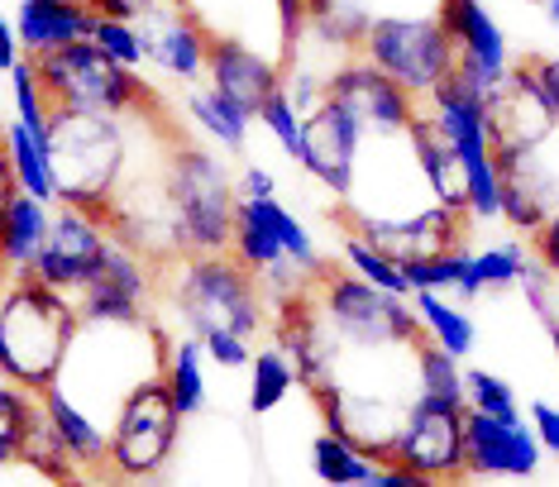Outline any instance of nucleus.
I'll use <instances>...</instances> for the list:
<instances>
[{
  "label": "nucleus",
  "instance_id": "72a5a7b5",
  "mask_svg": "<svg viewBox=\"0 0 559 487\" xmlns=\"http://www.w3.org/2000/svg\"><path fill=\"white\" fill-rule=\"evenodd\" d=\"M416 354V392H430V396H444V402H464V358H454L450 349H440L436 340H416L412 344Z\"/></svg>",
  "mask_w": 559,
  "mask_h": 487
},
{
  "label": "nucleus",
  "instance_id": "c756f323",
  "mask_svg": "<svg viewBox=\"0 0 559 487\" xmlns=\"http://www.w3.org/2000/svg\"><path fill=\"white\" fill-rule=\"evenodd\" d=\"M163 382L173 392V406L182 412V420H192L206 412V349L197 335H182L168 344V364H163Z\"/></svg>",
  "mask_w": 559,
  "mask_h": 487
},
{
  "label": "nucleus",
  "instance_id": "4468645a",
  "mask_svg": "<svg viewBox=\"0 0 559 487\" xmlns=\"http://www.w3.org/2000/svg\"><path fill=\"white\" fill-rule=\"evenodd\" d=\"M110 249V229L96 211L82 206H53V221H48V239L34 259V277H44L48 287L78 297L86 282L96 277L100 259Z\"/></svg>",
  "mask_w": 559,
  "mask_h": 487
},
{
  "label": "nucleus",
  "instance_id": "f8f14e48",
  "mask_svg": "<svg viewBox=\"0 0 559 487\" xmlns=\"http://www.w3.org/2000/svg\"><path fill=\"white\" fill-rule=\"evenodd\" d=\"M436 20L444 24V34L454 44V72L468 86H478L483 96L498 92L507 82V72L516 68L498 15L483 0H436Z\"/></svg>",
  "mask_w": 559,
  "mask_h": 487
},
{
  "label": "nucleus",
  "instance_id": "a878e982",
  "mask_svg": "<svg viewBox=\"0 0 559 487\" xmlns=\"http://www.w3.org/2000/svg\"><path fill=\"white\" fill-rule=\"evenodd\" d=\"M182 110L192 115V124L206 139H215V149H225V153H245L249 144V124H253V115L245 106H235L225 92H215V86H197L192 82V92L182 96Z\"/></svg>",
  "mask_w": 559,
  "mask_h": 487
},
{
  "label": "nucleus",
  "instance_id": "39448f33",
  "mask_svg": "<svg viewBox=\"0 0 559 487\" xmlns=\"http://www.w3.org/2000/svg\"><path fill=\"white\" fill-rule=\"evenodd\" d=\"M168 201L182 253H230L239 191L211 149L173 139L168 149Z\"/></svg>",
  "mask_w": 559,
  "mask_h": 487
},
{
  "label": "nucleus",
  "instance_id": "6ab92c4d",
  "mask_svg": "<svg viewBox=\"0 0 559 487\" xmlns=\"http://www.w3.org/2000/svg\"><path fill=\"white\" fill-rule=\"evenodd\" d=\"M139 38H144V58L154 62L173 82H201L211 58V29L192 10H148L139 20Z\"/></svg>",
  "mask_w": 559,
  "mask_h": 487
},
{
  "label": "nucleus",
  "instance_id": "e433bc0d",
  "mask_svg": "<svg viewBox=\"0 0 559 487\" xmlns=\"http://www.w3.org/2000/svg\"><path fill=\"white\" fill-rule=\"evenodd\" d=\"M10 106H15V120H20V124H29L34 134H48V120H53V100H48V92H44L34 58H20L15 68H10Z\"/></svg>",
  "mask_w": 559,
  "mask_h": 487
},
{
  "label": "nucleus",
  "instance_id": "864d4df0",
  "mask_svg": "<svg viewBox=\"0 0 559 487\" xmlns=\"http://www.w3.org/2000/svg\"><path fill=\"white\" fill-rule=\"evenodd\" d=\"M15 168H10V153H5V139H0V215H5L10 197H15Z\"/></svg>",
  "mask_w": 559,
  "mask_h": 487
},
{
  "label": "nucleus",
  "instance_id": "ea45409f",
  "mask_svg": "<svg viewBox=\"0 0 559 487\" xmlns=\"http://www.w3.org/2000/svg\"><path fill=\"white\" fill-rule=\"evenodd\" d=\"M301 120H307V115L292 106V96L283 92V86H277V92L263 100V110H259V124L273 134V144L283 149L292 163H297V153H301Z\"/></svg>",
  "mask_w": 559,
  "mask_h": 487
},
{
  "label": "nucleus",
  "instance_id": "f704fd0d",
  "mask_svg": "<svg viewBox=\"0 0 559 487\" xmlns=\"http://www.w3.org/2000/svg\"><path fill=\"white\" fill-rule=\"evenodd\" d=\"M340 263H345L349 273H359L364 282H373V287L392 292V297H412V292H406V277H402V263L388 259L378 243H368L359 229H349V225H345V239H340Z\"/></svg>",
  "mask_w": 559,
  "mask_h": 487
},
{
  "label": "nucleus",
  "instance_id": "2f4dec72",
  "mask_svg": "<svg viewBox=\"0 0 559 487\" xmlns=\"http://www.w3.org/2000/svg\"><path fill=\"white\" fill-rule=\"evenodd\" d=\"M297 388V368L283 354V344H269L249 358V416H273Z\"/></svg>",
  "mask_w": 559,
  "mask_h": 487
},
{
  "label": "nucleus",
  "instance_id": "5701e85b",
  "mask_svg": "<svg viewBox=\"0 0 559 487\" xmlns=\"http://www.w3.org/2000/svg\"><path fill=\"white\" fill-rule=\"evenodd\" d=\"M48 221H53L48 201L29 197V191L10 197L5 215H0V277L34 273V259H39V249L48 239Z\"/></svg>",
  "mask_w": 559,
  "mask_h": 487
},
{
  "label": "nucleus",
  "instance_id": "c85d7f7f",
  "mask_svg": "<svg viewBox=\"0 0 559 487\" xmlns=\"http://www.w3.org/2000/svg\"><path fill=\"white\" fill-rule=\"evenodd\" d=\"M416 320H421V335L436 340L440 349H450L454 358H468L478 344V325L460 301H450V292H412Z\"/></svg>",
  "mask_w": 559,
  "mask_h": 487
},
{
  "label": "nucleus",
  "instance_id": "de8ad7c7",
  "mask_svg": "<svg viewBox=\"0 0 559 487\" xmlns=\"http://www.w3.org/2000/svg\"><path fill=\"white\" fill-rule=\"evenodd\" d=\"M531 253H536V263H545L559 277V206L545 215V225L531 235Z\"/></svg>",
  "mask_w": 559,
  "mask_h": 487
},
{
  "label": "nucleus",
  "instance_id": "ddd939ff",
  "mask_svg": "<svg viewBox=\"0 0 559 487\" xmlns=\"http://www.w3.org/2000/svg\"><path fill=\"white\" fill-rule=\"evenodd\" d=\"M364 124L340 106V100H321L316 110H307L301 120V153L297 163L321 182L330 197L349 201V191L359 187V158H364Z\"/></svg>",
  "mask_w": 559,
  "mask_h": 487
},
{
  "label": "nucleus",
  "instance_id": "423d86ee",
  "mask_svg": "<svg viewBox=\"0 0 559 487\" xmlns=\"http://www.w3.org/2000/svg\"><path fill=\"white\" fill-rule=\"evenodd\" d=\"M39 82L53 106L68 110H106V115H139V110H158V92L139 76V68L106 58L96 48V38H78L68 48L34 58Z\"/></svg>",
  "mask_w": 559,
  "mask_h": 487
},
{
  "label": "nucleus",
  "instance_id": "4be33fe9",
  "mask_svg": "<svg viewBox=\"0 0 559 487\" xmlns=\"http://www.w3.org/2000/svg\"><path fill=\"white\" fill-rule=\"evenodd\" d=\"M406 144H412V158L416 168H421V182H426V197L440 201L444 211H460L468 215V197H464V163L460 153H454V144L440 134V124L426 115H416L412 124H406Z\"/></svg>",
  "mask_w": 559,
  "mask_h": 487
},
{
  "label": "nucleus",
  "instance_id": "4c0bfd02",
  "mask_svg": "<svg viewBox=\"0 0 559 487\" xmlns=\"http://www.w3.org/2000/svg\"><path fill=\"white\" fill-rule=\"evenodd\" d=\"M464 402L468 412H483V416H498V420H526L521 412V396L512 392V382L488 373V368H464Z\"/></svg>",
  "mask_w": 559,
  "mask_h": 487
},
{
  "label": "nucleus",
  "instance_id": "f3484780",
  "mask_svg": "<svg viewBox=\"0 0 559 487\" xmlns=\"http://www.w3.org/2000/svg\"><path fill=\"white\" fill-rule=\"evenodd\" d=\"M163 268L144 253H134L124 239L110 235V249L100 259L96 277L78 292L82 320H144L148 301H154V277Z\"/></svg>",
  "mask_w": 559,
  "mask_h": 487
},
{
  "label": "nucleus",
  "instance_id": "13d9d810",
  "mask_svg": "<svg viewBox=\"0 0 559 487\" xmlns=\"http://www.w3.org/2000/svg\"><path fill=\"white\" fill-rule=\"evenodd\" d=\"M521 5H540V0H521Z\"/></svg>",
  "mask_w": 559,
  "mask_h": 487
},
{
  "label": "nucleus",
  "instance_id": "603ef678",
  "mask_svg": "<svg viewBox=\"0 0 559 487\" xmlns=\"http://www.w3.org/2000/svg\"><path fill=\"white\" fill-rule=\"evenodd\" d=\"M20 38H15V20H5L0 15V72H10L20 62Z\"/></svg>",
  "mask_w": 559,
  "mask_h": 487
},
{
  "label": "nucleus",
  "instance_id": "a211bd4d",
  "mask_svg": "<svg viewBox=\"0 0 559 487\" xmlns=\"http://www.w3.org/2000/svg\"><path fill=\"white\" fill-rule=\"evenodd\" d=\"M488 134H492V153H498V158L540 149L545 139L559 134V120L540 92V76L531 62H516V68L507 72V82L488 96Z\"/></svg>",
  "mask_w": 559,
  "mask_h": 487
},
{
  "label": "nucleus",
  "instance_id": "473e14b6",
  "mask_svg": "<svg viewBox=\"0 0 559 487\" xmlns=\"http://www.w3.org/2000/svg\"><path fill=\"white\" fill-rule=\"evenodd\" d=\"M39 416H44L39 392L0 378V464H15L24 454V440H29V430L39 426Z\"/></svg>",
  "mask_w": 559,
  "mask_h": 487
},
{
  "label": "nucleus",
  "instance_id": "f257e3e1",
  "mask_svg": "<svg viewBox=\"0 0 559 487\" xmlns=\"http://www.w3.org/2000/svg\"><path fill=\"white\" fill-rule=\"evenodd\" d=\"M163 364H168V335L148 316L144 320H82L53 388L110 430L124 396L134 388H144L148 378H163Z\"/></svg>",
  "mask_w": 559,
  "mask_h": 487
},
{
  "label": "nucleus",
  "instance_id": "9b49d317",
  "mask_svg": "<svg viewBox=\"0 0 559 487\" xmlns=\"http://www.w3.org/2000/svg\"><path fill=\"white\" fill-rule=\"evenodd\" d=\"M464 412L468 406H460V402L416 392L412 406H406V416H402L392 459L412 464L430 483L464 478Z\"/></svg>",
  "mask_w": 559,
  "mask_h": 487
},
{
  "label": "nucleus",
  "instance_id": "20e7f679",
  "mask_svg": "<svg viewBox=\"0 0 559 487\" xmlns=\"http://www.w3.org/2000/svg\"><path fill=\"white\" fill-rule=\"evenodd\" d=\"M163 277H168V301L187 335L239 330L253 340L269 330V297L235 253H182V259L163 263Z\"/></svg>",
  "mask_w": 559,
  "mask_h": 487
},
{
  "label": "nucleus",
  "instance_id": "6e6552de",
  "mask_svg": "<svg viewBox=\"0 0 559 487\" xmlns=\"http://www.w3.org/2000/svg\"><path fill=\"white\" fill-rule=\"evenodd\" d=\"M359 58L373 68H383L392 82H402L412 96H430L444 76L454 72V44L444 34V24L430 15H406V10H378L368 24Z\"/></svg>",
  "mask_w": 559,
  "mask_h": 487
},
{
  "label": "nucleus",
  "instance_id": "4d7b16f0",
  "mask_svg": "<svg viewBox=\"0 0 559 487\" xmlns=\"http://www.w3.org/2000/svg\"><path fill=\"white\" fill-rule=\"evenodd\" d=\"M168 5H173V10H192V0H168Z\"/></svg>",
  "mask_w": 559,
  "mask_h": 487
},
{
  "label": "nucleus",
  "instance_id": "412c9836",
  "mask_svg": "<svg viewBox=\"0 0 559 487\" xmlns=\"http://www.w3.org/2000/svg\"><path fill=\"white\" fill-rule=\"evenodd\" d=\"M96 24L100 15L86 0H20V10H15V38H20L24 58H44L53 48L92 38Z\"/></svg>",
  "mask_w": 559,
  "mask_h": 487
},
{
  "label": "nucleus",
  "instance_id": "09e8293b",
  "mask_svg": "<svg viewBox=\"0 0 559 487\" xmlns=\"http://www.w3.org/2000/svg\"><path fill=\"white\" fill-rule=\"evenodd\" d=\"M235 191L239 197H277V173L263 168V163H249V168L235 177Z\"/></svg>",
  "mask_w": 559,
  "mask_h": 487
},
{
  "label": "nucleus",
  "instance_id": "f03ea898",
  "mask_svg": "<svg viewBox=\"0 0 559 487\" xmlns=\"http://www.w3.org/2000/svg\"><path fill=\"white\" fill-rule=\"evenodd\" d=\"M134 158L130 115L106 110H68L53 106L48 120V163H53L58 206L106 211L120 197Z\"/></svg>",
  "mask_w": 559,
  "mask_h": 487
},
{
  "label": "nucleus",
  "instance_id": "9d476101",
  "mask_svg": "<svg viewBox=\"0 0 559 487\" xmlns=\"http://www.w3.org/2000/svg\"><path fill=\"white\" fill-rule=\"evenodd\" d=\"M325 96L340 100L364 124L368 139H397L421 115V96H412L402 82H392L383 68H373L359 54H345L340 62H330Z\"/></svg>",
  "mask_w": 559,
  "mask_h": 487
},
{
  "label": "nucleus",
  "instance_id": "2eb2a0df",
  "mask_svg": "<svg viewBox=\"0 0 559 487\" xmlns=\"http://www.w3.org/2000/svg\"><path fill=\"white\" fill-rule=\"evenodd\" d=\"M316 396V412H321L325 430L345 435L354 450L373 454V459H388L392 444H397V430H402V416H406V396H392V392H373V388H349V382H330V388L311 392Z\"/></svg>",
  "mask_w": 559,
  "mask_h": 487
},
{
  "label": "nucleus",
  "instance_id": "8fccbe9b",
  "mask_svg": "<svg viewBox=\"0 0 559 487\" xmlns=\"http://www.w3.org/2000/svg\"><path fill=\"white\" fill-rule=\"evenodd\" d=\"M96 15H116V20H144L148 10H158V0H86Z\"/></svg>",
  "mask_w": 559,
  "mask_h": 487
},
{
  "label": "nucleus",
  "instance_id": "c9c22d12",
  "mask_svg": "<svg viewBox=\"0 0 559 487\" xmlns=\"http://www.w3.org/2000/svg\"><path fill=\"white\" fill-rule=\"evenodd\" d=\"M24 464H29L34 473H39L44 483H78L82 468L78 459L68 454V444H62V435L48 426V416H39V426L29 430V440H24Z\"/></svg>",
  "mask_w": 559,
  "mask_h": 487
},
{
  "label": "nucleus",
  "instance_id": "49530a36",
  "mask_svg": "<svg viewBox=\"0 0 559 487\" xmlns=\"http://www.w3.org/2000/svg\"><path fill=\"white\" fill-rule=\"evenodd\" d=\"M368 487H430V478H421L412 464H402V459H378L373 464V478H368Z\"/></svg>",
  "mask_w": 559,
  "mask_h": 487
},
{
  "label": "nucleus",
  "instance_id": "dca6fc26",
  "mask_svg": "<svg viewBox=\"0 0 559 487\" xmlns=\"http://www.w3.org/2000/svg\"><path fill=\"white\" fill-rule=\"evenodd\" d=\"M540 440L531 420H498L483 412H464V478L526 483L540 473Z\"/></svg>",
  "mask_w": 559,
  "mask_h": 487
},
{
  "label": "nucleus",
  "instance_id": "b1692460",
  "mask_svg": "<svg viewBox=\"0 0 559 487\" xmlns=\"http://www.w3.org/2000/svg\"><path fill=\"white\" fill-rule=\"evenodd\" d=\"M531 259H536V253H531V239L526 235L483 243V249H468L464 253V268H460V282H454V297H460V301H478L483 292L516 287Z\"/></svg>",
  "mask_w": 559,
  "mask_h": 487
},
{
  "label": "nucleus",
  "instance_id": "79ce46f5",
  "mask_svg": "<svg viewBox=\"0 0 559 487\" xmlns=\"http://www.w3.org/2000/svg\"><path fill=\"white\" fill-rule=\"evenodd\" d=\"M516 287H521V301L531 306V316H540V320H555L559 316V277L545 263L531 259Z\"/></svg>",
  "mask_w": 559,
  "mask_h": 487
},
{
  "label": "nucleus",
  "instance_id": "0eeeda50",
  "mask_svg": "<svg viewBox=\"0 0 559 487\" xmlns=\"http://www.w3.org/2000/svg\"><path fill=\"white\" fill-rule=\"evenodd\" d=\"M316 301L345 349H412L421 340L412 297H392L349 268L330 263V273L316 282Z\"/></svg>",
  "mask_w": 559,
  "mask_h": 487
},
{
  "label": "nucleus",
  "instance_id": "cd10ccee",
  "mask_svg": "<svg viewBox=\"0 0 559 487\" xmlns=\"http://www.w3.org/2000/svg\"><path fill=\"white\" fill-rule=\"evenodd\" d=\"M0 139H5V153H10V168H15V187L29 191V197L58 206V187H53V163H48V134H34L29 124H20L10 115L0 124Z\"/></svg>",
  "mask_w": 559,
  "mask_h": 487
},
{
  "label": "nucleus",
  "instance_id": "7ed1b4c3",
  "mask_svg": "<svg viewBox=\"0 0 559 487\" xmlns=\"http://www.w3.org/2000/svg\"><path fill=\"white\" fill-rule=\"evenodd\" d=\"M78 325V297L48 287L34 273L5 277V292H0V378L29 392L53 388Z\"/></svg>",
  "mask_w": 559,
  "mask_h": 487
},
{
  "label": "nucleus",
  "instance_id": "37998d69",
  "mask_svg": "<svg viewBox=\"0 0 559 487\" xmlns=\"http://www.w3.org/2000/svg\"><path fill=\"white\" fill-rule=\"evenodd\" d=\"M197 340H201V349H206V364L225 368V373H239L253 358V340L239 335V330H206V335H197Z\"/></svg>",
  "mask_w": 559,
  "mask_h": 487
},
{
  "label": "nucleus",
  "instance_id": "5fc2aeb1",
  "mask_svg": "<svg viewBox=\"0 0 559 487\" xmlns=\"http://www.w3.org/2000/svg\"><path fill=\"white\" fill-rule=\"evenodd\" d=\"M545 335H550V349H555V368H559V316L545 320Z\"/></svg>",
  "mask_w": 559,
  "mask_h": 487
},
{
  "label": "nucleus",
  "instance_id": "6e6d98bb",
  "mask_svg": "<svg viewBox=\"0 0 559 487\" xmlns=\"http://www.w3.org/2000/svg\"><path fill=\"white\" fill-rule=\"evenodd\" d=\"M540 5H545V20H550L555 29H559V0H540Z\"/></svg>",
  "mask_w": 559,
  "mask_h": 487
},
{
  "label": "nucleus",
  "instance_id": "bb28decb",
  "mask_svg": "<svg viewBox=\"0 0 559 487\" xmlns=\"http://www.w3.org/2000/svg\"><path fill=\"white\" fill-rule=\"evenodd\" d=\"M311 10V29L307 38H316L321 48H330V54H359L368 24H373V0H307Z\"/></svg>",
  "mask_w": 559,
  "mask_h": 487
},
{
  "label": "nucleus",
  "instance_id": "a19ab883",
  "mask_svg": "<svg viewBox=\"0 0 559 487\" xmlns=\"http://www.w3.org/2000/svg\"><path fill=\"white\" fill-rule=\"evenodd\" d=\"M96 48L106 58H116L124 62V68H144V38H139V20H116V15H100L96 24Z\"/></svg>",
  "mask_w": 559,
  "mask_h": 487
},
{
  "label": "nucleus",
  "instance_id": "393cba45",
  "mask_svg": "<svg viewBox=\"0 0 559 487\" xmlns=\"http://www.w3.org/2000/svg\"><path fill=\"white\" fill-rule=\"evenodd\" d=\"M39 406H44L48 426L62 435V444H68V454L78 459L82 473L110 468V430L100 426V420H92L78 402H68V396H62L58 388H44V392H39Z\"/></svg>",
  "mask_w": 559,
  "mask_h": 487
},
{
  "label": "nucleus",
  "instance_id": "c03bdc74",
  "mask_svg": "<svg viewBox=\"0 0 559 487\" xmlns=\"http://www.w3.org/2000/svg\"><path fill=\"white\" fill-rule=\"evenodd\" d=\"M273 15H277V54H283L277 62H287L301 44H307L311 10H307V0H273Z\"/></svg>",
  "mask_w": 559,
  "mask_h": 487
},
{
  "label": "nucleus",
  "instance_id": "3c124183",
  "mask_svg": "<svg viewBox=\"0 0 559 487\" xmlns=\"http://www.w3.org/2000/svg\"><path fill=\"white\" fill-rule=\"evenodd\" d=\"M531 68H536L540 92H545V100H550V110H555V120H559V54H550V58H531Z\"/></svg>",
  "mask_w": 559,
  "mask_h": 487
},
{
  "label": "nucleus",
  "instance_id": "7c9ffc66",
  "mask_svg": "<svg viewBox=\"0 0 559 487\" xmlns=\"http://www.w3.org/2000/svg\"><path fill=\"white\" fill-rule=\"evenodd\" d=\"M307 459H311L316 483H325V487H368V478H373V464H378L373 454L354 450L345 435H335V430L316 435Z\"/></svg>",
  "mask_w": 559,
  "mask_h": 487
},
{
  "label": "nucleus",
  "instance_id": "aec40b11",
  "mask_svg": "<svg viewBox=\"0 0 559 487\" xmlns=\"http://www.w3.org/2000/svg\"><path fill=\"white\" fill-rule=\"evenodd\" d=\"M206 82L259 120L263 100L283 86V62L269 58V54H259V48L245 44V38H235V34H211Z\"/></svg>",
  "mask_w": 559,
  "mask_h": 487
},
{
  "label": "nucleus",
  "instance_id": "58836bf2",
  "mask_svg": "<svg viewBox=\"0 0 559 487\" xmlns=\"http://www.w3.org/2000/svg\"><path fill=\"white\" fill-rule=\"evenodd\" d=\"M464 253H468V243H454V249H436V253H416V259H406L402 263L406 292H454L460 268H464Z\"/></svg>",
  "mask_w": 559,
  "mask_h": 487
},
{
  "label": "nucleus",
  "instance_id": "a18cd8bd",
  "mask_svg": "<svg viewBox=\"0 0 559 487\" xmlns=\"http://www.w3.org/2000/svg\"><path fill=\"white\" fill-rule=\"evenodd\" d=\"M526 420H531V430H536V440H540V450L559 459V406L555 402H531L526 406Z\"/></svg>",
  "mask_w": 559,
  "mask_h": 487
},
{
  "label": "nucleus",
  "instance_id": "1a4fd4ad",
  "mask_svg": "<svg viewBox=\"0 0 559 487\" xmlns=\"http://www.w3.org/2000/svg\"><path fill=\"white\" fill-rule=\"evenodd\" d=\"M177 440H182V412L173 406L168 382L148 378L124 396L120 416L110 420V468L120 478H158L173 464Z\"/></svg>",
  "mask_w": 559,
  "mask_h": 487
}]
</instances>
